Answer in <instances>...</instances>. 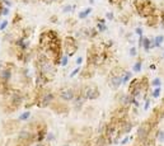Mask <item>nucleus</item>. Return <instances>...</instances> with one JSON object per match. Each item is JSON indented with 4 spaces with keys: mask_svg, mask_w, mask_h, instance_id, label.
Here are the masks:
<instances>
[{
    "mask_svg": "<svg viewBox=\"0 0 164 146\" xmlns=\"http://www.w3.org/2000/svg\"><path fill=\"white\" fill-rule=\"evenodd\" d=\"M134 9L140 17L146 19L148 17L154 15V14H159L160 12L158 10L157 5L151 0H135L134 1Z\"/></svg>",
    "mask_w": 164,
    "mask_h": 146,
    "instance_id": "nucleus-1",
    "label": "nucleus"
},
{
    "mask_svg": "<svg viewBox=\"0 0 164 146\" xmlns=\"http://www.w3.org/2000/svg\"><path fill=\"white\" fill-rule=\"evenodd\" d=\"M50 108L55 113H57V114H66V113L69 112V106L65 102H63V101H60V102L55 101L50 106Z\"/></svg>",
    "mask_w": 164,
    "mask_h": 146,
    "instance_id": "nucleus-11",
    "label": "nucleus"
},
{
    "mask_svg": "<svg viewBox=\"0 0 164 146\" xmlns=\"http://www.w3.org/2000/svg\"><path fill=\"white\" fill-rule=\"evenodd\" d=\"M92 10H93V9H92L90 7L85 8V9H84V10L79 12V14H78V18H79V19H85V18H88L89 14L92 13Z\"/></svg>",
    "mask_w": 164,
    "mask_h": 146,
    "instance_id": "nucleus-17",
    "label": "nucleus"
},
{
    "mask_svg": "<svg viewBox=\"0 0 164 146\" xmlns=\"http://www.w3.org/2000/svg\"><path fill=\"white\" fill-rule=\"evenodd\" d=\"M19 123V121H14V120H10V121H8V122H5V125H4V131L8 134V135H12L14 131H15L17 128H18V125Z\"/></svg>",
    "mask_w": 164,
    "mask_h": 146,
    "instance_id": "nucleus-15",
    "label": "nucleus"
},
{
    "mask_svg": "<svg viewBox=\"0 0 164 146\" xmlns=\"http://www.w3.org/2000/svg\"><path fill=\"white\" fill-rule=\"evenodd\" d=\"M83 61H84V57H82V56H79V57L76 59V61H75V64L78 65V66H80V65L83 64Z\"/></svg>",
    "mask_w": 164,
    "mask_h": 146,
    "instance_id": "nucleus-38",
    "label": "nucleus"
},
{
    "mask_svg": "<svg viewBox=\"0 0 164 146\" xmlns=\"http://www.w3.org/2000/svg\"><path fill=\"white\" fill-rule=\"evenodd\" d=\"M121 85H124L122 75H113V74L108 75V87L112 90H118Z\"/></svg>",
    "mask_w": 164,
    "mask_h": 146,
    "instance_id": "nucleus-10",
    "label": "nucleus"
},
{
    "mask_svg": "<svg viewBox=\"0 0 164 146\" xmlns=\"http://www.w3.org/2000/svg\"><path fill=\"white\" fill-rule=\"evenodd\" d=\"M56 21H57V18H56V17H52V18H51V22H56Z\"/></svg>",
    "mask_w": 164,
    "mask_h": 146,
    "instance_id": "nucleus-44",
    "label": "nucleus"
},
{
    "mask_svg": "<svg viewBox=\"0 0 164 146\" xmlns=\"http://www.w3.org/2000/svg\"><path fill=\"white\" fill-rule=\"evenodd\" d=\"M135 33H136V36H139V37H143L144 36L143 28L141 27H136V28H135Z\"/></svg>",
    "mask_w": 164,
    "mask_h": 146,
    "instance_id": "nucleus-33",
    "label": "nucleus"
},
{
    "mask_svg": "<svg viewBox=\"0 0 164 146\" xmlns=\"http://www.w3.org/2000/svg\"><path fill=\"white\" fill-rule=\"evenodd\" d=\"M143 48L145 52H149L151 48H150V38H148V37L144 36V40H143Z\"/></svg>",
    "mask_w": 164,
    "mask_h": 146,
    "instance_id": "nucleus-19",
    "label": "nucleus"
},
{
    "mask_svg": "<svg viewBox=\"0 0 164 146\" xmlns=\"http://www.w3.org/2000/svg\"><path fill=\"white\" fill-rule=\"evenodd\" d=\"M9 13H10V10H9V8H7V7H4V9H3V12H1V15H9Z\"/></svg>",
    "mask_w": 164,
    "mask_h": 146,
    "instance_id": "nucleus-39",
    "label": "nucleus"
},
{
    "mask_svg": "<svg viewBox=\"0 0 164 146\" xmlns=\"http://www.w3.org/2000/svg\"><path fill=\"white\" fill-rule=\"evenodd\" d=\"M150 85L153 87V88H160L162 87V79L160 78H154L153 80H151V83H150Z\"/></svg>",
    "mask_w": 164,
    "mask_h": 146,
    "instance_id": "nucleus-23",
    "label": "nucleus"
},
{
    "mask_svg": "<svg viewBox=\"0 0 164 146\" xmlns=\"http://www.w3.org/2000/svg\"><path fill=\"white\" fill-rule=\"evenodd\" d=\"M108 140L106 139V136L104 135H98L96 140H94V142H93V146H108Z\"/></svg>",
    "mask_w": 164,
    "mask_h": 146,
    "instance_id": "nucleus-16",
    "label": "nucleus"
},
{
    "mask_svg": "<svg viewBox=\"0 0 164 146\" xmlns=\"http://www.w3.org/2000/svg\"><path fill=\"white\" fill-rule=\"evenodd\" d=\"M82 71V66H78L76 69H74L73 70V71L71 73H70V75H69V78H75L76 76V75L79 74V73H80Z\"/></svg>",
    "mask_w": 164,
    "mask_h": 146,
    "instance_id": "nucleus-29",
    "label": "nucleus"
},
{
    "mask_svg": "<svg viewBox=\"0 0 164 146\" xmlns=\"http://www.w3.org/2000/svg\"><path fill=\"white\" fill-rule=\"evenodd\" d=\"M78 93H80V88L75 89L74 87H63L59 90L57 97H59L60 101H63L65 103H69V102L74 101V98H75V95Z\"/></svg>",
    "mask_w": 164,
    "mask_h": 146,
    "instance_id": "nucleus-7",
    "label": "nucleus"
},
{
    "mask_svg": "<svg viewBox=\"0 0 164 146\" xmlns=\"http://www.w3.org/2000/svg\"><path fill=\"white\" fill-rule=\"evenodd\" d=\"M97 23H106V19H104V18H98Z\"/></svg>",
    "mask_w": 164,
    "mask_h": 146,
    "instance_id": "nucleus-43",
    "label": "nucleus"
},
{
    "mask_svg": "<svg viewBox=\"0 0 164 146\" xmlns=\"http://www.w3.org/2000/svg\"><path fill=\"white\" fill-rule=\"evenodd\" d=\"M106 19H108V21H113V19H115V15H113V13H112V12L106 13Z\"/></svg>",
    "mask_w": 164,
    "mask_h": 146,
    "instance_id": "nucleus-35",
    "label": "nucleus"
},
{
    "mask_svg": "<svg viewBox=\"0 0 164 146\" xmlns=\"http://www.w3.org/2000/svg\"><path fill=\"white\" fill-rule=\"evenodd\" d=\"M59 38V34L56 31L52 29H49V31H45L40 34V40H38V45H40V50L41 51H45L47 47L50 46V43L52 42L54 40Z\"/></svg>",
    "mask_w": 164,
    "mask_h": 146,
    "instance_id": "nucleus-6",
    "label": "nucleus"
},
{
    "mask_svg": "<svg viewBox=\"0 0 164 146\" xmlns=\"http://www.w3.org/2000/svg\"><path fill=\"white\" fill-rule=\"evenodd\" d=\"M18 142L28 146L35 144V134L28 127L19 130V132H18Z\"/></svg>",
    "mask_w": 164,
    "mask_h": 146,
    "instance_id": "nucleus-8",
    "label": "nucleus"
},
{
    "mask_svg": "<svg viewBox=\"0 0 164 146\" xmlns=\"http://www.w3.org/2000/svg\"><path fill=\"white\" fill-rule=\"evenodd\" d=\"M164 42V36L163 34H159L157 37H154V47H160Z\"/></svg>",
    "mask_w": 164,
    "mask_h": 146,
    "instance_id": "nucleus-21",
    "label": "nucleus"
},
{
    "mask_svg": "<svg viewBox=\"0 0 164 146\" xmlns=\"http://www.w3.org/2000/svg\"><path fill=\"white\" fill-rule=\"evenodd\" d=\"M122 79H124V85H126L131 79H132V73L129 71V70H125V73L122 75Z\"/></svg>",
    "mask_w": 164,
    "mask_h": 146,
    "instance_id": "nucleus-20",
    "label": "nucleus"
},
{
    "mask_svg": "<svg viewBox=\"0 0 164 146\" xmlns=\"http://www.w3.org/2000/svg\"><path fill=\"white\" fill-rule=\"evenodd\" d=\"M29 118H31V112L29 111H26V112H23L19 117H18V121H19V122H26Z\"/></svg>",
    "mask_w": 164,
    "mask_h": 146,
    "instance_id": "nucleus-22",
    "label": "nucleus"
},
{
    "mask_svg": "<svg viewBox=\"0 0 164 146\" xmlns=\"http://www.w3.org/2000/svg\"><path fill=\"white\" fill-rule=\"evenodd\" d=\"M56 137H55V134L54 132H47V136H46V140L45 141H47V142H52V141H55Z\"/></svg>",
    "mask_w": 164,
    "mask_h": 146,
    "instance_id": "nucleus-28",
    "label": "nucleus"
},
{
    "mask_svg": "<svg viewBox=\"0 0 164 146\" xmlns=\"http://www.w3.org/2000/svg\"><path fill=\"white\" fill-rule=\"evenodd\" d=\"M157 127H154L151 125V122L149 120H145L144 122L140 123V126L138 127L136 131V141L140 145H145L150 139V135Z\"/></svg>",
    "mask_w": 164,
    "mask_h": 146,
    "instance_id": "nucleus-2",
    "label": "nucleus"
},
{
    "mask_svg": "<svg viewBox=\"0 0 164 146\" xmlns=\"http://www.w3.org/2000/svg\"><path fill=\"white\" fill-rule=\"evenodd\" d=\"M141 69H143V60L141 59H139L134 64V66H132V71L134 73H136V74H139L140 71H141Z\"/></svg>",
    "mask_w": 164,
    "mask_h": 146,
    "instance_id": "nucleus-18",
    "label": "nucleus"
},
{
    "mask_svg": "<svg viewBox=\"0 0 164 146\" xmlns=\"http://www.w3.org/2000/svg\"><path fill=\"white\" fill-rule=\"evenodd\" d=\"M80 94L85 98V101H96L99 98L101 92L96 84H84L80 87Z\"/></svg>",
    "mask_w": 164,
    "mask_h": 146,
    "instance_id": "nucleus-4",
    "label": "nucleus"
},
{
    "mask_svg": "<svg viewBox=\"0 0 164 146\" xmlns=\"http://www.w3.org/2000/svg\"><path fill=\"white\" fill-rule=\"evenodd\" d=\"M94 3V0H89V4H93Z\"/></svg>",
    "mask_w": 164,
    "mask_h": 146,
    "instance_id": "nucleus-45",
    "label": "nucleus"
},
{
    "mask_svg": "<svg viewBox=\"0 0 164 146\" xmlns=\"http://www.w3.org/2000/svg\"><path fill=\"white\" fill-rule=\"evenodd\" d=\"M149 107H150V99H149V98H146V99H145L144 109H145V111H148V109H149Z\"/></svg>",
    "mask_w": 164,
    "mask_h": 146,
    "instance_id": "nucleus-37",
    "label": "nucleus"
},
{
    "mask_svg": "<svg viewBox=\"0 0 164 146\" xmlns=\"http://www.w3.org/2000/svg\"><path fill=\"white\" fill-rule=\"evenodd\" d=\"M31 146H45L43 142H35V144H32Z\"/></svg>",
    "mask_w": 164,
    "mask_h": 146,
    "instance_id": "nucleus-42",
    "label": "nucleus"
},
{
    "mask_svg": "<svg viewBox=\"0 0 164 146\" xmlns=\"http://www.w3.org/2000/svg\"><path fill=\"white\" fill-rule=\"evenodd\" d=\"M3 3H4V7H7V8H10L13 5L12 1H9V0H3Z\"/></svg>",
    "mask_w": 164,
    "mask_h": 146,
    "instance_id": "nucleus-40",
    "label": "nucleus"
},
{
    "mask_svg": "<svg viewBox=\"0 0 164 146\" xmlns=\"http://www.w3.org/2000/svg\"><path fill=\"white\" fill-rule=\"evenodd\" d=\"M78 48H79V46H78V41H76L75 37L66 36L63 40V51H64L65 55L69 56V57H73V56L76 54Z\"/></svg>",
    "mask_w": 164,
    "mask_h": 146,
    "instance_id": "nucleus-5",
    "label": "nucleus"
},
{
    "mask_svg": "<svg viewBox=\"0 0 164 146\" xmlns=\"http://www.w3.org/2000/svg\"><path fill=\"white\" fill-rule=\"evenodd\" d=\"M74 9H75V7H74V5H65V7L63 8V12H64V13H71Z\"/></svg>",
    "mask_w": 164,
    "mask_h": 146,
    "instance_id": "nucleus-32",
    "label": "nucleus"
},
{
    "mask_svg": "<svg viewBox=\"0 0 164 146\" xmlns=\"http://www.w3.org/2000/svg\"><path fill=\"white\" fill-rule=\"evenodd\" d=\"M56 101V95L47 89H41L37 90V97L35 99V104L40 108H47Z\"/></svg>",
    "mask_w": 164,
    "mask_h": 146,
    "instance_id": "nucleus-3",
    "label": "nucleus"
},
{
    "mask_svg": "<svg viewBox=\"0 0 164 146\" xmlns=\"http://www.w3.org/2000/svg\"><path fill=\"white\" fill-rule=\"evenodd\" d=\"M163 59H164V54H163Z\"/></svg>",
    "mask_w": 164,
    "mask_h": 146,
    "instance_id": "nucleus-47",
    "label": "nucleus"
},
{
    "mask_svg": "<svg viewBox=\"0 0 164 146\" xmlns=\"http://www.w3.org/2000/svg\"><path fill=\"white\" fill-rule=\"evenodd\" d=\"M68 64H69V56H66V55H63L61 56V60H60V66H68Z\"/></svg>",
    "mask_w": 164,
    "mask_h": 146,
    "instance_id": "nucleus-26",
    "label": "nucleus"
},
{
    "mask_svg": "<svg viewBox=\"0 0 164 146\" xmlns=\"http://www.w3.org/2000/svg\"><path fill=\"white\" fill-rule=\"evenodd\" d=\"M157 141L159 144H164V130H158L157 132Z\"/></svg>",
    "mask_w": 164,
    "mask_h": 146,
    "instance_id": "nucleus-24",
    "label": "nucleus"
},
{
    "mask_svg": "<svg viewBox=\"0 0 164 146\" xmlns=\"http://www.w3.org/2000/svg\"><path fill=\"white\" fill-rule=\"evenodd\" d=\"M10 64H8V66L0 67V87H8L10 80L13 78V69L9 66Z\"/></svg>",
    "mask_w": 164,
    "mask_h": 146,
    "instance_id": "nucleus-9",
    "label": "nucleus"
},
{
    "mask_svg": "<svg viewBox=\"0 0 164 146\" xmlns=\"http://www.w3.org/2000/svg\"><path fill=\"white\" fill-rule=\"evenodd\" d=\"M63 146H70V145H69V144H65V145H63Z\"/></svg>",
    "mask_w": 164,
    "mask_h": 146,
    "instance_id": "nucleus-46",
    "label": "nucleus"
},
{
    "mask_svg": "<svg viewBox=\"0 0 164 146\" xmlns=\"http://www.w3.org/2000/svg\"><path fill=\"white\" fill-rule=\"evenodd\" d=\"M110 4H112V5H116V7H121L122 4L125 3V0H108Z\"/></svg>",
    "mask_w": 164,
    "mask_h": 146,
    "instance_id": "nucleus-31",
    "label": "nucleus"
},
{
    "mask_svg": "<svg viewBox=\"0 0 164 146\" xmlns=\"http://www.w3.org/2000/svg\"><path fill=\"white\" fill-rule=\"evenodd\" d=\"M96 73V66H93V65H85V67L82 69V71L79 73L80 74L82 79H90L93 75H94Z\"/></svg>",
    "mask_w": 164,
    "mask_h": 146,
    "instance_id": "nucleus-13",
    "label": "nucleus"
},
{
    "mask_svg": "<svg viewBox=\"0 0 164 146\" xmlns=\"http://www.w3.org/2000/svg\"><path fill=\"white\" fill-rule=\"evenodd\" d=\"M96 29L99 32V33H103V32H106V31H107L106 23H97V24H96Z\"/></svg>",
    "mask_w": 164,
    "mask_h": 146,
    "instance_id": "nucleus-25",
    "label": "nucleus"
},
{
    "mask_svg": "<svg viewBox=\"0 0 164 146\" xmlns=\"http://www.w3.org/2000/svg\"><path fill=\"white\" fill-rule=\"evenodd\" d=\"M160 93H162V87L160 88H154L153 92H151V98H159L160 97Z\"/></svg>",
    "mask_w": 164,
    "mask_h": 146,
    "instance_id": "nucleus-27",
    "label": "nucleus"
},
{
    "mask_svg": "<svg viewBox=\"0 0 164 146\" xmlns=\"http://www.w3.org/2000/svg\"><path fill=\"white\" fill-rule=\"evenodd\" d=\"M129 141H130V136H126V137H124L122 140L120 141V145H122V146H124V145H126V144H127Z\"/></svg>",
    "mask_w": 164,
    "mask_h": 146,
    "instance_id": "nucleus-36",
    "label": "nucleus"
},
{
    "mask_svg": "<svg viewBox=\"0 0 164 146\" xmlns=\"http://www.w3.org/2000/svg\"><path fill=\"white\" fill-rule=\"evenodd\" d=\"M8 24H9V22H8V21H3L1 23H0V31H4V29H7Z\"/></svg>",
    "mask_w": 164,
    "mask_h": 146,
    "instance_id": "nucleus-34",
    "label": "nucleus"
},
{
    "mask_svg": "<svg viewBox=\"0 0 164 146\" xmlns=\"http://www.w3.org/2000/svg\"><path fill=\"white\" fill-rule=\"evenodd\" d=\"M85 98H84L80 93H78L76 95H75V98H74V101L71 102L73 103V108L75 109L76 112H79V111H82L83 109V107H84V104H85Z\"/></svg>",
    "mask_w": 164,
    "mask_h": 146,
    "instance_id": "nucleus-12",
    "label": "nucleus"
},
{
    "mask_svg": "<svg viewBox=\"0 0 164 146\" xmlns=\"http://www.w3.org/2000/svg\"><path fill=\"white\" fill-rule=\"evenodd\" d=\"M84 146H88V145H84Z\"/></svg>",
    "mask_w": 164,
    "mask_h": 146,
    "instance_id": "nucleus-48",
    "label": "nucleus"
},
{
    "mask_svg": "<svg viewBox=\"0 0 164 146\" xmlns=\"http://www.w3.org/2000/svg\"><path fill=\"white\" fill-rule=\"evenodd\" d=\"M145 23H146V26L150 27V28H157V27H159V23H160V13L148 17L146 19H145Z\"/></svg>",
    "mask_w": 164,
    "mask_h": 146,
    "instance_id": "nucleus-14",
    "label": "nucleus"
},
{
    "mask_svg": "<svg viewBox=\"0 0 164 146\" xmlns=\"http://www.w3.org/2000/svg\"><path fill=\"white\" fill-rule=\"evenodd\" d=\"M129 54L131 57H135V56H138V48L135 46H131L130 47V50H129Z\"/></svg>",
    "mask_w": 164,
    "mask_h": 146,
    "instance_id": "nucleus-30",
    "label": "nucleus"
},
{
    "mask_svg": "<svg viewBox=\"0 0 164 146\" xmlns=\"http://www.w3.org/2000/svg\"><path fill=\"white\" fill-rule=\"evenodd\" d=\"M21 19H22V18H21V15H18V14H17V15H15V19H13V23H14V24H17V23L19 22Z\"/></svg>",
    "mask_w": 164,
    "mask_h": 146,
    "instance_id": "nucleus-41",
    "label": "nucleus"
}]
</instances>
